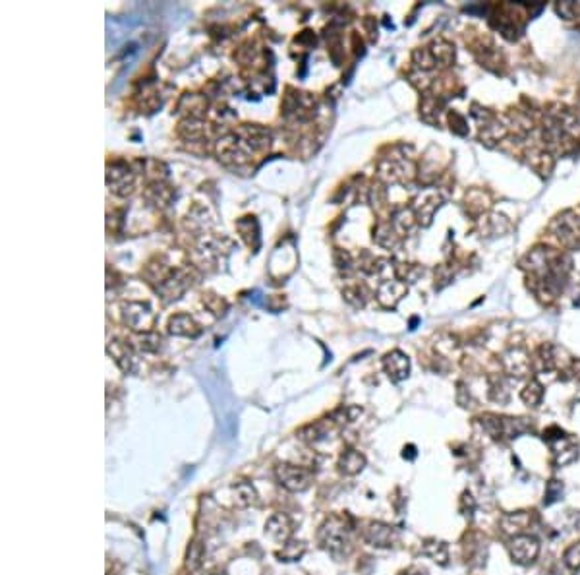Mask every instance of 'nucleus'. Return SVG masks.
I'll list each match as a JSON object with an SVG mask.
<instances>
[{
    "instance_id": "a211bd4d",
    "label": "nucleus",
    "mask_w": 580,
    "mask_h": 575,
    "mask_svg": "<svg viewBox=\"0 0 580 575\" xmlns=\"http://www.w3.org/2000/svg\"><path fill=\"white\" fill-rule=\"evenodd\" d=\"M233 502L236 508H250L257 504V492L252 486V482L240 481L233 486Z\"/></svg>"
},
{
    "instance_id": "c85d7f7f",
    "label": "nucleus",
    "mask_w": 580,
    "mask_h": 575,
    "mask_svg": "<svg viewBox=\"0 0 580 575\" xmlns=\"http://www.w3.org/2000/svg\"><path fill=\"white\" fill-rule=\"evenodd\" d=\"M563 564H565V567H567L569 572H572V574L580 572V542H574V545H571V547L565 550V554H563Z\"/></svg>"
},
{
    "instance_id": "0eeeda50",
    "label": "nucleus",
    "mask_w": 580,
    "mask_h": 575,
    "mask_svg": "<svg viewBox=\"0 0 580 575\" xmlns=\"http://www.w3.org/2000/svg\"><path fill=\"white\" fill-rule=\"evenodd\" d=\"M122 316H124V321L126 326H130L134 331H143L147 333L153 328L155 324V316L147 304L143 302H128L122 306Z\"/></svg>"
},
{
    "instance_id": "6e6552de",
    "label": "nucleus",
    "mask_w": 580,
    "mask_h": 575,
    "mask_svg": "<svg viewBox=\"0 0 580 575\" xmlns=\"http://www.w3.org/2000/svg\"><path fill=\"white\" fill-rule=\"evenodd\" d=\"M362 538H364V542L375 548H389L397 542L399 531L391 525H387V523H381V521H370L362 529Z\"/></svg>"
},
{
    "instance_id": "423d86ee",
    "label": "nucleus",
    "mask_w": 580,
    "mask_h": 575,
    "mask_svg": "<svg viewBox=\"0 0 580 575\" xmlns=\"http://www.w3.org/2000/svg\"><path fill=\"white\" fill-rule=\"evenodd\" d=\"M509 552L513 562L518 566H530L536 562V558L540 554V540L534 535H518V537L511 538L509 545Z\"/></svg>"
},
{
    "instance_id": "2f4dec72",
    "label": "nucleus",
    "mask_w": 580,
    "mask_h": 575,
    "mask_svg": "<svg viewBox=\"0 0 580 575\" xmlns=\"http://www.w3.org/2000/svg\"><path fill=\"white\" fill-rule=\"evenodd\" d=\"M460 511H462V515H466V518H472L474 511H476V500H474L468 492H464L462 498H460Z\"/></svg>"
},
{
    "instance_id": "72a5a7b5",
    "label": "nucleus",
    "mask_w": 580,
    "mask_h": 575,
    "mask_svg": "<svg viewBox=\"0 0 580 575\" xmlns=\"http://www.w3.org/2000/svg\"><path fill=\"white\" fill-rule=\"evenodd\" d=\"M571 374L577 382H580V360H572L571 362Z\"/></svg>"
},
{
    "instance_id": "f03ea898",
    "label": "nucleus",
    "mask_w": 580,
    "mask_h": 575,
    "mask_svg": "<svg viewBox=\"0 0 580 575\" xmlns=\"http://www.w3.org/2000/svg\"><path fill=\"white\" fill-rule=\"evenodd\" d=\"M543 442L550 443L553 453V461L557 467L571 465L579 459V443L572 440L571 436L563 432L561 428L552 426L543 432Z\"/></svg>"
},
{
    "instance_id": "dca6fc26",
    "label": "nucleus",
    "mask_w": 580,
    "mask_h": 575,
    "mask_svg": "<svg viewBox=\"0 0 580 575\" xmlns=\"http://www.w3.org/2000/svg\"><path fill=\"white\" fill-rule=\"evenodd\" d=\"M337 465H338V471L343 472V475H347V477H356L358 472L364 471L365 457L362 455V453L358 452V450H354V448H348V450H345V452L341 453Z\"/></svg>"
},
{
    "instance_id": "4be33fe9",
    "label": "nucleus",
    "mask_w": 580,
    "mask_h": 575,
    "mask_svg": "<svg viewBox=\"0 0 580 575\" xmlns=\"http://www.w3.org/2000/svg\"><path fill=\"white\" fill-rule=\"evenodd\" d=\"M424 554L430 556L433 562H437L441 566H447V560H449V548L445 542L441 540H435V538H430L424 542Z\"/></svg>"
},
{
    "instance_id": "b1692460",
    "label": "nucleus",
    "mask_w": 580,
    "mask_h": 575,
    "mask_svg": "<svg viewBox=\"0 0 580 575\" xmlns=\"http://www.w3.org/2000/svg\"><path fill=\"white\" fill-rule=\"evenodd\" d=\"M399 236L401 235L395 231L393 223H381V225L377 227V231H374L375 242L381 246H387V248H391V246L397 245Z\"/></svg>"
},
{
    "instance_id": "f704fd0d",
    "label": "nucleus",
    "mask_w": 580,
    "mask_h": 575,
    "mask_svg": "<svg viewBox=\"0 0 580 575\" xmlns=\"http://www.w3.org/2000/svg\"><path fill=\"white\" fill-rule=\"evenodd\" d=\"M416 455H418V453H416V448H414V445H406V448H404V459H416Z\"/></svg>"
},
{
    "instance_id": "2eb2a0df",
    "label": "nucleus",
    "mask_w": 580,
    "mask_h": 575,
    "mask_svg": "<svg viewBox=\"0 0 580 575\" xmlns=\"http://www.w3.org/2000/svg\"><path fill=\"white\" fill-rule=\"evenodd\" d=\"M439 196H437V192H433V190H426V192H422L420 198L416 200V206H414V215H416V219L420 221V223H424V225L428 227L431 223V217H433V213H435V209L439 208Z\"/></svg>"
},
{
    "instance_id": "393cba45",
    "label": "nucleus",
    "mask_w": 580,
    "mask_h": 575,
    "mask_svg": "<svg viewBox=\"0 0 580 575\" xmlns=\"http://www.w3.org/2000/svg\"><path fill=\"white\" fill-rule=\"evenodd\" d=\"M489 396H491V399L497 401V403H507V401H509L511 389L507 386L505 378H491V382H489Z\"/></svg>"
},
{
    "instance_id": "412c9836",
    "label": "nucleus",
    "mask_w": 580,
    "mask_h": 575,
    "mask_svg": "<svg viewBox=\"0 0 580 575\" xmlns=\"http://www.w3.org/2000/svg\"><path fill=\"white\" fill-rule=\"evenodd\" d=\"M306 550H308V547H306L304 540L290 538V540H287V542L282 545V548L275 556L279 558L281 562H300V560L304 558V554H306Z\"/></svg>"
},
{
    "instance_id": "5701e85b",
    "label": "nucleus",
    "mask_w": 580,
    "mask_h": 575,
    "mask_svg": "<svg viewBox=\"0 0 580 575\" xmlns=\"http://www.w3.org/2000/svg\"><path fill=\"white\" fill-rule=\"evenodd\" d=\"M520 399L528 407H538L543 399V386L538 380H530L520 391Z\"/></svg>"
},
{
    "instance_id": "cd10ccee",
    "label": "nucleus",
    "mask_w": 580,
    "mask_h": 575,
    "mask_svg": "<svg viewBox=\"0 0 580 575\" xmlns=\"http://www.w3.org/2000/svg\"><path fill=\"white\" fill-rule=\"evenodd\" d=\"M149 200L153 202V204H157L159 206H167L170 200H172V190L169 188V186H165V184H161V182H155L153 186L149 188Z\"/></svg>"
},
{
    "instance_id": "c9c22d12",
    "label": "nucleus",
    "mask_w": 580,
    "mask_h": 575,
    "mask_svg": "<svg viewBox=\"0 0 580 575\" xmlns=\"http://www.w3.org/2000/svg\"><path fill=\"white\" fill-rule=\"evenodd\" d=\"M209 575H225V574H209Z\"/></svg>"
},
{
    "instance_id": "9b49d317",
    "label": "nucleus",
    "mask_w": 580,
    "mask_h": 575,
    "mask_svg": "<svg viewBox=\"0 0 580 575\" xmlns=\"http://www.w3.org/2000/svg\"><path fill=\"white\" fill-rule=\"evenodd\" d=\"M292 531H294V523L287 513H275L265 523V535L271 538L273 542H279V545H284L287 540H290Z\"/></svg>"
},
{
    "instance_id": "7c9ffc66",
    "label": "nucleus",
    "mask_w": 580,
    "mask_h": 575,
    "mask_svg": "<svg viewBox=\"0 0 580 575\" xmlns=\"http://www.w3.org/2000/svg\"><path fill=\"white\" fill-rule=\"evenodd\" d=\"M238 231H240V235H242L244 240L252 246V248H257V246H260V229H257V221H255V217H252V221H250V229H248V231H246V229H238Z\"/></svg>"
},
{
    "instance_id": "f3484780",
    "label": "nucleus",
    "mask_w": 580,
    "mask_h": 575,
    "mask_svg": "<svg viewBox=\"0 0 580 575\" xmlns=\"http://www.w3.org/2000/svg\"><path fill=\"white\" fill-rule=\"evenodd\" d=\"M169 331L172 335H182V337H196L199 335V326L194 318H190L188 314H176L169 321Z\"/></svg>"
},
{
    "instance_id": "a878e982",
    "label": "nucleus",
    "mask_w": 580,
    "mask_h": 575,
    "mask_svg": "<svg viewBox=\"0 0 580 575\" xmlns=\"http://www.w3.org/2000/svg\"><path fill=\"white\" fill-rule=\"evenodd\" d=\"M161 343H163L161 335L153 333V331H147V333H143L141 337H138L134 345L140 351H143V353H157V351L161 349Z\"/></svg>"
},
{
    "instance_id": "bb28decb",
    "label": "nucleus",
    "mask_w": 580,
    "mask_h": 575,
    "mask_svg": "<svg viewBox=\"0 0 580 575\" xmlns=\"http://www.w3.org/2000/svg\"><path fill=\"white\" fill-rule=\"evenodd\" d=\"M203 545L199 542V540H194L192 545H190V548H188V556H186V566L188 569H192V572H196L197 567L203 564Z\"/></svg>"
},
{
    "instance_id": "c756f323",
    "label": "nucleus",
    "mask_w": 580,
    "mask_h": 575,
    "mask_svg": "<svg viewBox=\"0 0 580 575\" xmlns=\"http://www.w3.org/2000/svg\"><path fill=\"white\" fill-rule=\"evenodd\" d=\"M561 498H563V482L552 479V481L545 484V496H543V504H545V506H552V504L559 502Z\"/></svg>"
},
{
    "instance_id": "ddd939ff",
    "label": "nucleus",
    "mask_w": 580,
    "mask_h": 575,
    "mask_svg": "<svg viewBox=\"0 0 580 575\" xmlns=\"http://www.w3.org/2000/svg\"><path fill=\"white\" fill-rule=\"evenodd\" d=\"M383 368L393 382H403L410 374V360L403 351H391L385 355Z\"/></svg>"
},
{
    "instance_id": "7ed1b4c3",
    "label": "nucleus",
    "mask_w": 580,
    "mask_h": 575,
    "mask_svg": "<svg viewBox=\"0 0 580 575\" xmlns=\"http://www.w3.org/2000/svg\"><path fill=\"white\" fill-rule=\"evenodd\" d=\"M275 477L277 482L281 484L284 490L298 494V492H306L311 486L314 475L306 467L300 465H292V463H281L275 467Z\"/></svg>"
},
{
    "instance_id": "f8f14e48",
    "label": "nucleus",
    "mask_w": 580,
    "mask_h": 575,
    "mask_svg": "<svg viewBox=\"0 0 580 575\" xmlns=\"http://www.w3.org/2000/svg\"><path fill=\"white\" fill-rule=\"evenodd\" d=\"M404 294H406V283L403 279H399V277L383 279L379 289H377V301L385 308H395Z\"/></svg>"
},
{
    "instance_id": "20e7f679",
    "label": "nucleus",
    "mask_w": 580,
    "mask_h": 575,
    "mask_svg": "<svg viewBox=\"0 0 580 575\" xmlns=\"http://www.w3.org/2000/svg\"><path fill=\"white\" fill-rule=\"evenodd\" d=\"M250 145L238 134H226L217 142V155L226 165H242L250 157Z\"/></svg>"
},
{
    "instance_id": "39448f33",
    "label": "nucleus",
    "mask_w": 580,
    "mask_h": 575,
    "mask_svg": "<svg viewBox=\"0 0 580 575\" xmlns=\"http://www.w3.org/2000/svg\"><path fill=\"white\" fill-rule=\"evenodd\" d=\"M553 233L557 236V240L569 250L580 248V217H577L572 211H563L561 215L553 221Z\"/></svg>"
},
{
    "instance_id": "4468645a",
    "label": "nucleus",
    "mask_w": 580,
    "mask_h": 575,
    "mask_svg": "<svg viewBox=\"0 0 580 575\" xmlns=\"http://www.w3.org/2000/svg\"><path fill=\"white\" fill-rule=\"evenodd\" d=\"M532 511H516V513H507L501 519V531L511 537L518 535H528V529L532 527Z\"/></svg>"
},
{
    "instance_id": "473e14b6",
    "label": "nucleus",
    "mask_w": 580,
    "mask_h": 575,
    "mask_svg": "<svg viewBox=\"0 0 580 575\" xmlns=\"http://www.w3.org/2000/svg\"><path fill=\"white\" fill-rule=\"evenodd\" d=\"M449 121H451V130H455V132L460 134V136H464V134L468 132L466 121H464V118H462L459 113H451Z\"/></svg>"
},
{
    "instance_id": "aec40b11",
    "label": "nucleus",
    "mask_w": 580,
    "mask_h": 575,
    "mask_svg": "<svg viewBox=\"0 0 580 575\" xmlns=\"http://www.w3.org/2000/svg\"><path fill=\"white\" fill-rule=\"evenodd\" d=\"M109 353L113 355L116 364L126 372V374H132L136 370V359L132 355V351L128 345H124L120 341H113V345L109 347Z\"/></svg>"
},
{
    "instance_id": "f257e3e1",
    "label": "nucleus",
    "mask_w": 580,
    "mask_h": 575,
    "mask_svg": "<svg viewBox=\"0 0 580 575\" xmlns=\"http://www.w3.org/2000/svg\"><path fill=\"white\" fill-rule=\"evenodd\" d=\"M354 521L350 515H331L318 529V542L333 558L347 556L352 548Z\"/></svg>"
},
{
    "instance_id": "6ab92c4d",
    "label": "nucleus",
    "mask_w": 580,
    "mask_h": 575,
    "mask_svg": "<svg viewBox=\"0 0 580 575\" xmlns=\"http://www.w3.org/2000/svg\"><path fill=\"white\" fill-rule=\"evenodd\" d=\"M178 134H180L184 140H188V142H197V140H203V138H206L207 124L201 123L196 116H190V118L180 123Z\"/></svg>"
},
{
    "instance_id": "1a4fd4ad",
    "label": "nucleus",
    "mask_w": 580,
    "mask_h": 575,
    "mask_svg": "<svg viewBox=\"0 0 580 575\" xmlns=\"http://www.w3.org/2000/svg\"><path fill=\"white\" fill-rule=\"evenodd\" d=\"M109 172H107V184L111 186L114 194L118 196H128L134 192V172L128 169L126 163L116 161L113 165H109Z\"/></svg>"
},
{
    "instance_id": "9d476101",
    "label": "nucleus",
    "mask_w": 580,
    "mask_h": 575,
    "mask_svg": "<svg viewBox=\"0 0 580 575\" xmlns=\"http://www.w3.org/2000/svg\"><path fill=\"white\" fill-rule=\"evenodd\" d=\"M503 366L509 376L524 378L532 372V359L526 351L516 347V349L507 351L503 355Z\"/></svg>"
}]
</instances>
